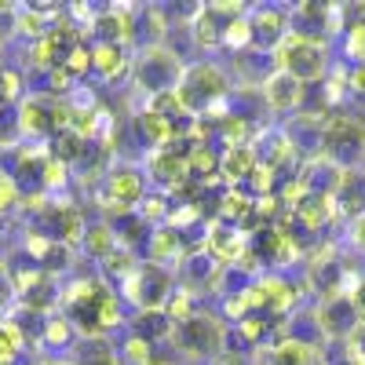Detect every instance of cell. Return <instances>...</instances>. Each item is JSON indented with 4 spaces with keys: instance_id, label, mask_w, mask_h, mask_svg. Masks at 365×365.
Here are the masks:
<instances>
[{
    "instance_id": "obj_1",
    "label": "cell",
    "mask_w": 365,
    "mask_h": 365,
    "mask_svg": "<svg viewBox=\"0 0 365 365\" xmlns=\"http://www.w3.org/2000/svg\"><path fill=\"white\" fill-rule=\"evenodd\" d=\"M175 96L187 110V117H205V120H220L227 113V96H230V77L220 63H187L182 77L175 84Z\"/></svg>"
},
{
    "instance_id": "obj_2",
    "label": "cell",
    "mask_w": 365,
    "mask_h": 365,
    "mask_svg": "<svg viewBox=\"0 0 365 365\" xmlns=\"http://www.w3.org/2000/svg\"><path fill=\"white\" fill-rule=\"evenodd\" d=\"M270 66L289 73V77H296L303 88H307V84H322L325 81L332 58H329L325 41H311V37L289 34L278 48L270 51Z\"/></svg>"
},
{
    "instance_id": "obj_3",
    "label": "cell",
    "mask_w": 365,
    "mask_h": 365,
    "mask_svg": "<svg viewBox=\"0 0 365 365\" xmlns=\"http://www.w3.org/2000/svg\"><path fill=\"white\" fill-rule=\"evenodd\" d=\"M227 332H230V329H227L223 318L205 314V311H194L190 318L175 322L172 344H175V351H182V358H190V361H212L216 354H223Z\"/></svg>"
},
{
    "instance_id": "obj_4",
    "label": "cell",
    "mask_w": 365,
    "mask_h": 365,
    "mask_svg": "<svg viewBox=\"0 0 365 365\" xmlns=\"http://www.w3.org/2000/svg\"><path fill=\"white\" fill-rule=\"evenodd\" d=\"M179 282H175V270L172 267H158V263H139L125 282H120V299L125 307H135V311H165L168 299L175 296Z\"/></svg>"
},
{
    "instance_id": "obj_5",
    "label": "cell",
    "mask_w": 365,
    "mask_h": 365,
    "mask_svg": "<svg viewBox=\"0 0 365 365\" xmlns=\"http://www.w3.org/2000/svg\"><path fill=\"white\" fill-rule=\"evenodd\" d=\"M146 172L132 161H120L113 168H106L103 175V190H99V205H103V220H117L128 216V212L139 208V201L146 197Z\"/></svg>"
},
{
    "instance_id": "obj_6",
    "label": "cell",
    "mask_w": 365,
    "mask_h": 365,
    "mask_svg": "<svg viewBox=\"0 0 365 365\" xmlns=\"http://www.w3.org/2000/svg\"><path fill=\"white\" fill-rule=\"evenodd\" d=\"M182 58L168 48V44H143L132 55V81L150 96H161V91H175L179 77H182Z\"/></svg>"
},
{
    "instance_id": "obj_7",
    "label": "cell",
    "mask_w": 365,
    "mask_h": 365,
    "mask_svg": "<svg viewBox=\"0 0 365 365\" xmlns=\"http://www.w3.org/2000/svg\"><path fill=\"white\" fill-rule=\"evenodd\" d=\"M322 150L318 154L336 161L340 168H358L365 165V120L358 117H329V125L318 135Z\"/></svg>"
},
{
    "instance_id": "obj_8",
    "label": "cell",
    "mask_w": 365,
    "mask_h": 365,
    "mask_svg": "<svg viewBox=\"0 0 365 365\" xmlns=\"http://www.w3.org/2000/svg\"><path fill=\"white\" fill-rule=\"evenodd\" d=\"M187 150L182 139H175L172 146H161V150H150V161H146V182H154L161 194L168 190H179L190 182V165H187Z\"/></svg>"
},
{
    "instance_id": "obj_9",
    "label": "cell",
    "mask_w": 365,
    "mask_h": 365,
    "mask_svg": "<svg viewBox=\"0 0 365 365\" xmlns=\"http://www.w3.org/2000/svg\"><path fill=\"white\" fill-rule=\"evenodd\" d=\"M249 34H252V51L270 55L292 34V11L282 8V4H256V8H249Z\"/></svg>"
},
{
    "instance_id": "obj_10",
    "label": "cell",
    "mask_w": 365,
    "mask_h": 365,
    "mask_svg": "<svg viewBox=\"0 0 365 365\" xmlns=\"http://www.w3.org/2000/svg\"><path fill=\"white\" fill-rule=\"evenodd\" d=\"M314 325H318L325 344H347L361 322H358V311H354L351 296L340 292V296H325L314 307Z\"/></svg>"
},
{
    "instance_id": "obj_11",
    "label": "cell",
    "mask_w": 365,
    "mask_h": 365,
    "mask_svg": "<svg viewBox=\"0 0 365 365\" xmlns=\"http://www.w3.org/2000/svg\"><path fill=\"white\" fill-rule=\"evenodd\" d=\"M318 358H322V347L292 340V336H278L267 347H259L249 358V365H318Z\"/></svg>"
},
{
    "instance_id": "obj_12",
    "label": "cell",
    "mask_w": 365,
    "mask_h": 365,
    "mask_svg": "<svg viewBox=\"0 0 365 365\" xmlns=\"http://www.w3.org/2000/svg\"><path fill=\"white\" fill-rule=\"evenodd\" d=\"M259 91H263V103L270 113H296V110H303V99H307V88L282 70H270L267 81L259 84Z\"/></svg>"
},
{
    "instance_id": "obj_13",
    "label": "cell",
    "mask_w": 365,
    "mask_h": 365,
    "mask_svg": "<svg viewBox=\"0 0 365 365\" xmlns=\"http://www.w3.org/2000/svg\"><path fill=\"white\" fill-rule=\"evenodd\" d=\"M289 216H292V223L299 227L296 234H322L332 220H336V205H332V197L329 194H307L303 190V197L289 208Z\"/></svg>"
},
{
    "instance_id": "obj_14",
    "label": "cell",
    "mask_w": 365,
    "mask_h": 365,
    "mask_svg": "<svg viewBox=\"0 0 365 365\" xmlns=\"http://www.w3.org/2000/svg\"><path fill=\"white\" fill-rule=\"evenodd\" d=\"M252 150H256V161H259L263 168H270V172L289 168L292 158H296V143H292V135L282 132V128H263V132H256V135H252Z\"/></svg>"
},
{
    "instance_id": "obj_15",
    "label": "cell",
    "mask_w": 365,
    "mask_h": 365,
    "mask_svg": "<svg viewBox=\"0 0 365 365\" xmlns=\"http://www.w3.org/2000/svg\"><path fill=\"white\" fill-rule=\"evenodd\" d=\"M332 205H336V216L340 220H358L365 216V179H361V168H340L336 175V187H332Z\"/></svg>"
},
{
    "instance_id": "obj_16",
    "label": "cell",
    "mask_w": 365,
    "mask_h": 365,
    "mask_svg": "<svg viewBox=\"0 0 365 365\" xmlns=\"http://www.w3.org/2000/svg\"><path fill=\"white\" fill-rule=\"evenodd\" d=\"M91 73L103 84H117L120 77H132V48L125 44H91Z\"/></svg>"
},
{
    "instance_id": "obj_17",
    "label": "cell",
    "mask_w": 365,
    "mask_h": 365,
    "mask_svg": "<svg viewBox=\"0 0 365 365\" xmlns=\"http://www.w3.org/2000/svg\"><path fill=\"white\" fill-rule=\"evenodd\" d=\"M256 165H259V161H256L252 143L220 150V179H223V187H245L249 175L256 172Z\"/></svg>"
},
{
    "instance_id": "obj_18",
    "label": "cell",
    "mask_w": 365,
    "mask_h": 365,
    "mask_svg": "<svg viewBox=\"0 0 365 365\" xmlns=\"http://www.w3.org/2000/svg\"><path fill=\"white\" fill-rule=\"evenodd\" d=\"M143 249H146V263H158V267H168V263L187 256V249H182V230H175L168 223L150 230L146 241H143Z\"/></svg>"
},
{
    "instance_id": "obj_19",
    "label": "cell",
    "mask_w": 365,
    "mask_h": 365,
    "mask_svg": "<svg viewBox=\"0 0 365 365\" xmlns=\"http://www.w3.org/2000/svg\"><path fill=\"white\" fill-rule=\"evenodd\" d=\"M187 37L201 51H220L223 48V22L208 11V4H197L190 11V22H187Z\"/></svg>"
},
{
    "instance_id": "obj_20",
    "label": "cell",
    "mask_w": 365,
    "mask_h": 365,
    "mask_svg": "<svg viewBox=\"0 0 365 365\" xmlns=\"http://www.w3.org/2000/svg\"><path fill=\"white\" fill-rule=\"evenodd\" d=\"M117 249V234H113V227L106 223V220H96V223H88V230H84V241H81V252L96 263V267H103L106 263V256Z\"/></svg>"
},
{
    "instance_id": "obj_21",
    "label": "cell",
    "mask_w": 365,
    "mask_h": 365,
    "mask_svg": "<svg viewBox=\"0 0 365 365\" xmlns=\"http://www.w3.org/2000/svg\"><path fill=\"white\" fill-rule=\"evenodd\" d=\"M172 318L165 314V311H139L135 318H132V332L135 336H143L146 344H161V340H172Z\"/></svg>"
},
{
    "instance_id": "obj_22",
    "label": "cell",
    "mask_w": 365,
    "mask_h": 365,
    "mask_svg": "<svg viewBox=\"0 0 365 365\" xmlns=\"http://www.w3.org/2000/svg\"><path fill=\"white\" fill-rule=\"evenodd\" d=\"M73 344H77L73 322H70L66 314H48L44 332H41V347H48V351H66V347H73Z\"/></svg>"
},
{
    "instance_id": "obj_23",
    "label": "cell",
    "mask_w": 365,
    "mask_h": 365,
    "mask_svg": "<svg viewBox=\"0 0 365 365\" xmlns=\"http://www.w3.org/2000/svg\"><path fill=\"white\" fill-rule=\"evenodd\" d=\"M73 259H77V249L63 245V241H51L48 252H44V256H41V263H37V270H41V274H48V278H63V274H70V270H73Z\"/></svg>"
},
{
    "instance_id": "obj_24",
    "label": "cell",
    "mask_w": 365,
    "mask_h": 365,
    "mask_svg": "<svg viewBox=\"0 0 365 365\" xmlns=\"http://www.w3.org/2000/svg\"><path fill=\"white\" fill-rule=\"evenodd\" d=\"M135 216L154 230V227H165L168 223V216H172V201H168V194H161V190H146V197L139 201V208H135Z\"/></svg>"
},
{
    "instance_id": "obj_25",
    "label": "cell",
    "mask_w": 365,
    "mask_h": 365,
    "mask_svg": "<svg viewBox=\"0 0 365 365\" xmlns=\"http://www.w3.org/2000/svg\"><path fill=\"white\" fill-rule=\"evenodd\" d=\"M77 365H120V354L110 347V340H77Z\"/></svg>"
},
{
    "instance_id": "obj_26",
    "label": "cell",
    "mask_w": 365,
    "mask_h": 365,
    "mask_svg": "<svg viewBox=\"0 0 365 365\" xmlns=\"http://www.w3.org/2000/svg\"><path fill=\"white\" fill-rule=\"evenodd\" d=\"M26 99V77H22V70L19 66H0V106H19Z\"/></svg>"
},
{
    "instance_id": "obj_27",
    "label": "cell",
    "mask_w": 365,
    "mask_h": 365,
    "mask_svg": "<svg viewBox=\"0 0 365 365\" xmlns=\"http://www.w3.org/2000/svg\"><path fill=\"white\" fill-rule=\"evenodd\" d=\"M344 55H347V66H365V22H347Z\"/></svg>"
},
{
    "instance_id": "obj_28",
    "label": "cell",
    "mask_w": 365,
    "mask_h": 365,
    "mask_svg": "<svg viewBox=\"0 0 365 365\" xmlns=\"http://www.w3.org/2000/svg\"><path fill=\"white\" fill-rule=\"evenodd\" d=\"M120 361H128V365H146L150 358H154L158 351H154V344H146L143 336H135V332H128L125 340H120Z\"/></svg>"
},
{
    "instance_id": "obj_29",
    "label": "cell",
    "mask_w": 365,
    "mask_h": 365,
    "mask_svg": "<svg viewBox=\"0 0 365 365\" xmlns=\"http://www.w3.org/2000/svg\"><path fill=\"white\" fill-rule=\"evenodd\" d=\"M63 70H66L73 81H84V77L91 73V44H88V41H77V44L70 48Z\"/></svg>"
},
{
    "instance_id": "obj_30",
    "label": "cell",
    "mask_w": 365,
    "mask_h": 365,
    "mask_svg": "<svg viewBox=\"0 0 365 365\" xmlns=\"http://www.w3.org/2000/svg\"><path fill=\"white\" fill-rule=\"evenodd\" d=\"M318 365H365L347 344H329V351H322Z\"/></svg>"
},
{
    "instance_id": "obj_31",
    "label": "cell",
    "mask_w": 365,
    "mask_h": 365,
    "mask_svg": "<svg viewBox=\"0 0 365 365\" xmlns=\"http://www.w3.org/2000/svg\"><path fill=\"white\" fill-rule=\"evenodd\" d=\"M347 241H351V249L358 256H365V216H358V220L347 223Z\"/></svg>"
},
{
    "instance_id": "obj_32",
    "label": "cell",
    "mask_w": 365,
    "mask_h": 365,
    "mask_svg": "<svg viewBox=\"0 0 365 365\" xmlns=\"http://www.w3.org/2000/svg\"><path fill=\"white\" fill-rule=\"evenodd\" d=\"M351 303H354V311H358V322L365 325V274L354 282V289H351Z\"/></svg>"
},
{
    "instance_id": "obj_33",
    "label": "cell",
    "mask_w": 365,
    "mask_h": 365,
    "mask_svg": "<svg viewBox=\"0 0 365 365\" xmlns=\"http://www.w3.org/2000/svg\"><path fill=\"white\" fill-rule=\"evenodd\" d=\"M347 347H351V351H354V354L365 361V325H358V332H354V336L347 340Z\"/></svg>"
},
{
    "instance_id": "obj_34",
    "label": "cell",
    "mask_w": 365,
    "mask_h": 365,
    "mask_svg": "<svg viewBox=\"0 0 365 365\" xmlns=\"http://www.w3.org/2000/svg\"><path fill=\"white\" fill-rule=\"evenodd\" d=\"M146 365H175V358H172V354H161V351H158V354L150 358Z\"/></svg>"
},
{
    "instance_id": "obj_35",
    "label": "cell",
    "mask_w": 365,
    "mask_h": 365,
    "mask_svg": "<svg viewBox=\"0 0 365 365\" xmlns=\"http://www.w3.org/2000/svg\"><path fill=\"white\" fill-rule=\"evenodd\" d=\"M41 365H77V361L66 358V354H55V358H48V361H41Z\"/></svg>"
},
{
    "instance_id": "obj_36",
    "label": "cell",
    "mask_w": 365,
    "mask_h": 365,
    "mask_svg": "<svg viewBox=\"0 0 365 365\" xmlns=\"http://www.w3.org/2000/svg\"><path fill=\"white\" fill-rule=\"evenodd\" d=\"M354 99H358V106H361V110H365V91H361V96H354Z\"/></svg>"
},
{
    "instance_id": "obj_37",
    "label": "cell",
    "mask_w": 365,
    "mask_h": 365,
    "mask_svg": "<svg viewBox=\"0 0 365 365\" xmlns=\"http://www.w3.org/2000/svg\"><path fill=\"white\" fill-rule=\"evenodd\" d=\"M361 179H365V165H361Z\"/></svg>"
},
{
    "instance_id": "obj_38",
    "label": "cell",
    "mask_w": 365,
    "mask_h": 365,
    "mask_svg": "<svg viewBox=\"0 0 365 365\" xmlns=\"http://www.w3.org/2000/svg\"><path fill=\"white\" fill-rule=\"evenodd\" d=\"M0 117H4V106H0Z\"/></svg>"
}]
</instances>
